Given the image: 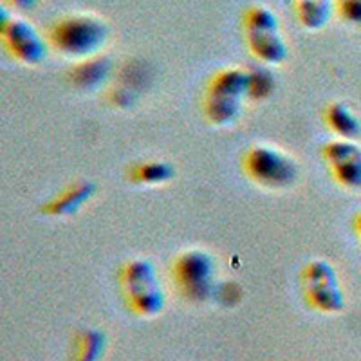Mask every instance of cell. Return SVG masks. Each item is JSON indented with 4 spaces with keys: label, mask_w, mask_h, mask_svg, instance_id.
<instances>
[{
    "label": "cell",
    "mask_w": 361,
    "mask_h": 361,
    "mask_svg": "<svg viewBox=\"0 0 361 361\" xmlns=\"http://www.w3.org/2000/svg\"><path fill=\"white\" fill-rule=\"evenodd\" d=\"M119 288L125 305L140 318H156L164 311L166 295L152 260L135 257L121 264L118 271Z\"/></svg>",
    "instance_id": "1"
},
{
    "label": "cell",
    "mask_w": 361,
    "mask_h": 361,
    "mask_svg": "<svg viewBox=\"0 0 361 361\" xmlns=\"http://www.w3.org/2000/svg\"><path fill=\"white\" fill-rule=\"evenodd\" d=\"M45 38L58 54L80 62L102 54L109 29L105 22L90 15H67L51 25Z\"/></svg>",
    "instance_id": "2"
},
{
    "label": "cell",
    "mask_w": 361,
    "mask_h": 361,
    "mask_svg": "<svg viewBox=\"0 0 361 361\" xmlns=\"http://www.w3.org/2000/svg\"><path fill=\"white\" fill-rule=\"evenodd\" d=\"M247 98V67H222L208 80L202 114L214 127H230L243 112Z\"/></svg>",
    "instance_id": "3"
},
{
    "label": "cell",
    "mask_w": 361,
    "mask_h": 361,
    "mask_svg": "<svg viewBox=\"0 0 361 361\" xmlns=\"http://www.w3.org/2000/svg\"><path fill=\"white\" fill-rule=\"evenodd\" d=\"M173 286L179 295L192 304H204L214 298L217 289V262L209 251L201 247L177 253L170 267Z\"/></svg>",
    "instance_id": "4"
},
{
    "label": "cell",
    "mask_w": 361,
    "mask_h": 361,
    "mask_svg": "<svg viewBox=\"0 0 361 361\" xmlns=\"http://www.w3.org/2000/svg\"><path fill=\"white\" fill-rule=\"evenodd\" d=\"M243 170L255 185L267 190H286L298 179V164L273 145L257 143L246 148L243 154Z\"/></svg>",
    "instance_id": "5"
},
{
    "label": "cell",
    "mask_w": 361,
    "mask_h": 361,
    "mask_svg": "<svg viewBox=\"0 0 361 361\" xmlns=\"http://www.w3.org/2000/svg\"><path fill=\"white\" fill-rule=\"evenodd\" d=\"M302 295L309 307L322 314H340L347 307V296L336 267L325 259H312L300 271Z\"/></svg>",
    "instance_id": "6"
},
{
    "label": "cell",
    "mask_w": 361,
    "mask_h": 361,
    "mask_svg": "<svg viewBox=\"0 0 361 361\" xmlns=\"http://www.w3.org/2000/svg\"><path fill=\"white\" fill-rule=\"evenodd\" d=\"M0 40L13 60L22 66H38L47 56L49 42L33 24L2 8L0 15Z\"/></svg>",
    "instance_id": "7"
},
{
    "label": "cell",
    "mask_w": 361,
    "mask_h": 361,
    "mask_svg": "<svg viewBox=\"0 0 361 361\" xmlns=\"http://www.w3.org/2000/svg\"><path fill=\"white\" fill-rule=\"evenodd\" d=\"M322 157L334 183L349 192L361 190V145L356 140L333 137L322 147Z\"/></svg>",
    "instance_id": "8"
},
{
    "label": "cell",
    "mask_w": 361,
    "mask_h": 361,
    "mask_svg": "<svg viewBox=\"0 0 361 361\" xmlns=\"http://www.w3.org/2000/svg\"><path fill=\"white\" fill-rule=\"evenodd\" d=\"M96 185L90 180H74L66 188L54 193L42 204V214L49 217H71L76 215L90 199L94 197Z\"/></svg>",
    "instance_id": "9"
},
{
    "label": "cell",
    "mask_w": 361,
    "mask_h": 361,
    "mask_svg": "<svg viewBox=\"0 0 361 361\" xmlns=\"http://www.w3.org/2000/svg\"><path fill=\"white\" fill-rule=\"evenodd\" d=\"M246 45L251 56L260 66H280L288 60L289 45L280 35V29L269 31H250L246 33Z\"/></svg>",
    "instance_id": "10"
},
{
    "label": "cell",
    "mask_w": 361,
    "mask_h": 361,
    "mask_svg": "<svg viewBox=\"0 0 361 361\" xmlns=\"http://www.w3.org/2000/svg\"><path fill=\"white\" fill-rule=\"evenodd\" d=\"M111 74V60L103 54L74 62L69 71V82L74 89L92 90L105 83Z\"/></svg>",
    "instance_id": "11"
},
{
    "label": "cell",
    "mask_w": 361,
    "mask_h": 361,
    "mask_svg": "<svg viewBox=\"0 0 361 361\" xmlns=\"http://www.w3.org/2000/svg\"><path fill=\"white\" fill-rule=\"evenodd\" d=\"M324 123L334 137L356 140L361 135V119L345 102H331L324 109Z\"/></svg>",
    "instance_id": "12"
},
{
    "label": "cell",
    "mask_w": 361,
    "mask_h": 361,
    "mask_svg": "<svg viewBox=\"0 0 361 361\" xmlns=\"http://www.w3.org/2000/svg\"><path fill=\"white\" fill-rule=\"evenodd\" d=\"M127 177L132 185L163 186L173 180L176 169H173V164L163 159H145L132 163L128 166Z\"/></svg>",
    "instance_id": "13"
},
{
    "label": "cell",
    "mask_w": 361,
    "mask_h": 361,
    "mask_svg": "<svg viewBox=\"0 0 361 361\" xmlns=\"http://www.w3.org/2000/svg\"><path fill=\"white\" fill-rule=\"evenodd\" d=\"M107 349V336L94 327L78 329L71 343L69 361H99Z\"/></svg>",
    "instance_id": "14"
},
{
    "label": "cell",
    "mask_w": 361,
    "mask_h": 361,
    "mask_svg": "<svg viewBox=\"0 0 361 361\" xmlns=\"http://www.w3.org/2000/svg\"><path fill=\"white\" fill-rule=\"evenodd\" d=\"M333 9V0H296V18L309 31L325 27Z\"/></svg>",
    "instance_id": "15"
},
{
    "label": "cell",
    "mask_w": 361,
    "mask_h": 361,
    "mask_svg": "<svg viewBox=\"0 0 361 361\" xmlns=\"http://www.w3.org/2000/svg\"><path fill=\"white\" fill-rule=\"evenodd\" d=\"M275 74L271 73L267 66H257L247 67V98L253 102H264V99L271 98V94L275 92Z\"/></svg>",
    "instance_id": "16"
},
{
    "label": "cell",
    "mask_w": 361,
    "mask_h": 361,
    "mask_svg": "<svg viewBox=\"0 0 361 361\" xmlns=\"http://www.w3.org/2000/svg\"><path fill=\"white\" fill-rule=\"evenodd\" d=\"M244 33L250 31H269V29H280L279 17L266 6H250L244 11L243 17Z\"/></svg>",
    "instance_id": "17"
},
{
    "label": "cell",
    "mask_w": 361,
    "mask_h": 361,
    "mask_svg": "<svg viewBox=\"0 0 361 361\" xmlns=\"http://www.w3.org/2000/svg\"><path fill=\"white\" fill-rule=\"evenodd\" d=\"M243 298V289L238 288L235 282H219L215 289L214 300L221 302L224 307H233L238 300Z\"/></svg>",
    "instance_id": "18"
},
{
    "label": "cell",
    "mask_w": 361,
    "mask_h": 361,
    "mask_svg": "<svg viewBox=\"0 0 361 361\" xmlns=\"http://www.w3.org/2000/svg\"><path fill=\"white\" fill-rule=\"evenodd\" d=\"M334 9L345 22L361 25V0H336Z\"/></svg>",
    "instance_id": "19"
},
{
    "label": "cell",
    "mask_w": 361,
    "mask_h": 361,
    "mask_svg": "<svg viewBox=\"0 0 361 361\" xmlns=\"http://www.w3.org/2000/svg\"><path fill=\"white\" fill-rule=\"evenodd\" d=\"M4 8L11 9V11H27L37 4L38 0H4Z\"/></svg>",
    "instance_id": "20"
},
{
    "label": "cell",
    "mask_w": 361,
    "mask_h": 361,
    "mask_svg": "<svg viewBox=\"0 0 361 361\" xmlns=\"http://www.w3.org/2000/svg\"><path fill=\"white\" fill-rule=\"evenodd\" d=\"M354 231H356L357 238H360L361 243V209L356 214V217H354Z\"/></svg>",
    "instance_id": "21"
}]
</instances>
